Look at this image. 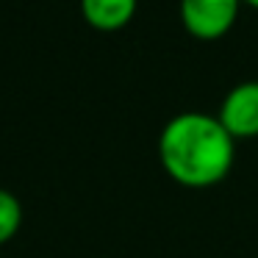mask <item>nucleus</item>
<instances>
[{
  "mask_svg": "<svg viewBox=\"0 0 258 258\" xmlns=\"http://www.w3.org/2000/svg\"><path fill=\"white\" fill-rule=\"evenodd\" d=\"M158 158L172 180L189 189H208L228 178L236 142L217 117L203 111L175 114L158 136Z\"/></svg>",
  "mask_w": 258,
  "mask_h": 258,
  "instance_id": "obj_1",
  "label": "nucleus"
},
{
  "mask_svg": "<svg viewBox=\"0 0 258 258\" xmlns=\"http://www.w3.org/2000/svg\"><path fill=\"white\" fill-rule=\"evenodd\" d=\"M241 0H180V23L195 39H222L236 25Z\"/></svg>",
  "mask_w": 258,
  "mask_h": 258,
  "instance_id": "obj_2",
  "label": "nucleus"
},
{
  "mask_svg": "<svg viewBox=\"0 0 258 258\" xmlns=\"http://www.w3.org/2000/svg\"><path fill=\"white\" fill-rule=\"evenodd\" d=\"M217 119L233 139L258 136V81L236 84L225 95Z\"/></svg>",
  "mask_w": 258,
  "mask_h": 258,
  "instance_id": "obj_3",
  "label": "nucleus"
},
{
  "mask_svg": "<svg viewBox=\"0 0 258 258\" xmlns=\"http://www.w3.org/2000/svg\"><path fill=\"white\" fill-rule=\"evenodd\" d=\"M139 0H81V14L97 31H119L136 14Z\"/></svg>",
  "mask_w": 258,
  "mask_h": 258,
  "instance_id": "obj_4",
  "label": "nucleus"
},
{
  "mask_svg": "<svg viewBox=\"0 0 258 258\" xmlns=\"http://www.w3.org/2000/svg\"><path fill=\"white\" fill-rule=\"evenodd\" d=\"M23 225V203L14 191L0 186V244L9 241Z\"/></svg>",
  "mask_w": 258,
  "mask_h": 258,
  "instance_id": "obj_5",
  "label": "nucleus"
},
{
  "mask_svg": "<svg viewBox=\"0 0 258 258\" xmlns=\"http://www.w3.org/2000/svg\"><path fill=\"white\" fill-rule=\"evenodd\" d=\"M241 3H247V6H252V9L258 12V0H241Z\"/></svg>",
  "mask_w": 258,
  "mask_h": 258,
  "instance_id": "obj_6",
  "label": "nucleus"
}]
</instances>
